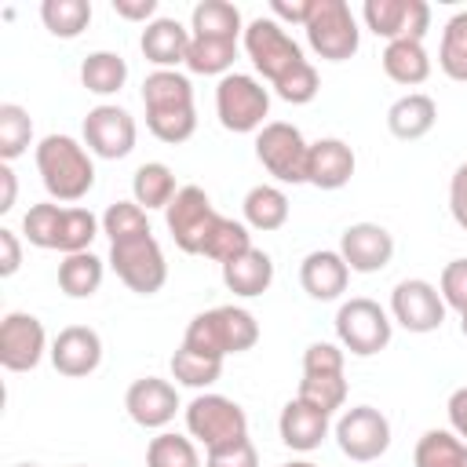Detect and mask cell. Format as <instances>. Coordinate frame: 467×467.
<instances>
[{
	"mask_svg": "<svg viewBox=\"0 0 467 467\" xmlns=\"http://www.w3.org/2000/svg\"><path fill=\"white\" fill-rule=\"evenodd\" d=\"M142 106H146L150 135L168 146H179L197 131L193 84H190V77H182L175 69H153L142 80Z\"/></svg>",
	"mask_w": 467,
	"mask_h": 467,
	"instance_id": "1",
	"label": "cell"
},
{
	"mask_svg": "<svg viewBox=\"0 0 467 467\" xmlns=\"http://www.w3.org/2000/svg\"><path fill=\"white\" fill-rule=\"evenodd\" d=\"M36 171H40V182L51 193V201H62V204H73V201L88 197V190L95 186L91 150H84L69 135L40 139V146H36Z\"/></svg>",
	"mask_w": 467,
	"mask_h": 467,
	"instance_id": "2",
	"label": "cell"
},
{
	"mask_svg": "<svg viewBox=\"0 0 467 467\" xmlns=\"http://www.w3.org/2000/svg\"><path fill=\"white\" fill-rule=\"evenodd\" d=\"M255 343H259V321L244 306L204 310L186 325V336H182V347H190L197 354H208V358H219V361L226 354L252 350Z\"/></svg>",
	"mask_w": 467,
	"mask_h": 467,
	"instance_id": "3",
	"label": "cell"
},
{
	"mask_svg": "<svg viewBox=\"0 0 467 467\" xmlns=\"http://www.w3.org/2000/svg\"><path fill=\"white\" fill-rule=\"evenodd\" d=\"M306 44L325 62H347L358 55L361 29L347 0H314V11L306 18Z\"/></svg>",
	"mask_w": 467,
	"mask_h": 467,
	"instance_id": "4",
	"label": "cell"
},
{
	"mask_svg": "<svg viewBox=\"0 0 467 467\" xmlns=\"http://www.w3.org/2000/svg\"><path fill=\"white\" fill-rule=\"evenodd\" d=\"M215 113L219 124L234 135L259 131L270 113V91L248 73H226L215 84Z\"/></svg>",
	"mask_w": 467,
	"mask_h": 467,
	"instance_id": "5",
	"label": "cell"
},
{
	"mask_svg": "<svg viewBox=\"0 0 467 467\" xmlns=\"http://www.w3.org/2000/svg\"><path fill=\"white\" fill-rule=\"evenodd\" d=\"M109 266L139 296H153L168 281V263H164V252H161V244H157L153 234L113 241L109 244Z\"/></svg>",
	"mask_w": 467,
	"mask_h": 467,
	"instance_id": "6",
	"label": "cell"
},
{
	"mask_svg": "<svg viewBox=\"0 0 467 467\" xmlns=\"http://www.w3.org/2000/svg\"><path fill=\"white\" fill-rule=\"evenodd\" d=\"M244 51L252 58V66L263 73V80H270V88L288 77L296 66H303V47L285 33L281 22L274 18H252L244 26Z\"/></svg>",
	"mask_w": 467,
	"mask_h": 467,
	"instance_id": "7",
	"label": "cell"
},
{
	"mask_svg": "<svg viewBox=\"0 0 467 467\" xmlns=\"http://www.w3.org/2000/svg\"><path fill=\"white\" fill-rule=\"evenodd\" d=\"M255 157L259 164L277 179V182H306V157H310V142L303 139V131L288 120H270L259 128L255 135Z\"/></svg>",
	"mask_w": 467,
	"mask_h": 467,
	"instance_id": "8",
	"label": "cell"
},
{
	"mask_svg": "<svg viewBox=\"0 0 467 467\" xmlns=\"http://www.w3.org/2000/svg\"><path fill=\"white\" fill-rule=\"evenodd\" d=\"M390 317L387 310L376 303V299H347L336 314V336H339V347L350 350L354 358H372L379 350H387L390 343Z\"/></svg>",
	"mask_w": 467,
	"mask_h": 467,
	"instance_id": "9",
	"label": "cell"
},
{
	"mask_svg": "<svg viewBox=\"0 0 467 467\" xmlns=\"http://www.w3.org/2000/svg\"><path fill=\"white\" fill-rule=\"evenodd\" d=\"M186 431L204 449H215V445L248 438V416L237 401H230L223 394H197L186 405Z\"/></svg>",
	"mask_w": 467,
	"mask_h": 467,
	"instance_id": "10",
	"label": "cell"
},
{
	"mask_svg": "<svg viewBox=\"0 0 467 467\" xmlns=\"http://www.w3.org/2000/svg\"><path fill=\"white\" fill-rule=\"evenodd\" d=\"M215 219H219V212L212 208V201H208V193L201 186H179V193L164 208L168 234L186 255H201L204 252V241H208Z\"/></svg>",
	"mask_w": 467,
	"mask_h": 467,
	"instance_id": "11",
	"label": "cell"
},
{
	"mask_svg": "<svg viewBox=\"0 0 467 467\" xmlns=\"http://www.w3.org/2000/svg\"><path fill=\"white\" fill-rule=\"evenodd\" d=\"M336 445L354 463L379 460L390 449V420L372 405H354L336 423Z\"/></svg>",
	"mask_w": 467,
	"mask_h": 467,
	"instance_id": "12",
	"label": "cell"
},
{
	"mask_svg": "<svg viewBox=\"0 0 467 467\" xmlns=\"http://www.w3.org/2000/svg\"><path fill=\"white\" fill-rule=\"evenodd\" d=\"M361 18L387 44L390 40H420L423 44V36L431 29V7L423 0H365Z\"/></svg>",
	"mask_w": 467,
	"mask_h": 467,
	"instance_id": "13",
	"label": "cell"
},
{
	"mask_svg": "<svg viewBox=\"0 0 467 467\" xmlns=\"http://www.w3.org/2000/svg\"><path fill=\"white\" fill-rule=\"evenodd\" d=\"M390 314L405 332H434L445 321V299L441 292L423 277H405L390 292Z\"/></svg>",
	"mask_w": 467,
	"mask_h": 467,
	"instance_id": "14",
	"label": "cell"
},
{
	"mask_svg": "<svg viewBox=\"0 0 467 467\" xmlns=\"http://www.w3.org/2000/svg\"><path fill=\"white\" fill-rule=\"evenodd\" d=\"M84 146L102 161H120L135 150V120L120 106H95L84 117Z\"/></svg>",
	"mask_w": 467,
	"mask_h": 467,
	"instance_id": "15",
	"label": "cell"
},
{
	"mask_svg": "<svg viewBox=\"0 0 467 467\" xmlns=\"http://www.w3.org/2000/svg\"><path fill=\"white\" fill-rule=\"evenodd\" d=\"M47 350V336H44V325L33 317V314H22V310H11L4 321H0V365L7 372H29L40 365Z\"/></svg>",
	"mask_w": 467,
	"mask_h": 467,
	"instance_id": "16",
	"label": "cell"
},
{
	"mask_svg": "<svg viewBox=\"0 0 467 467\" xmlns=\"http://www.w3.org/2000/svg\"><path fill=\"white\" fill-rule=\"evenodd\" d=\"M339 255L354 274H379L394 259V237L379 223H354L339 234Z\"/></svg>",
	"mask_w": 467,
	"mask_h": 467,
	"instance_id": "17",
	"label": "cell"
},
{
	"mask_svg": "<svg viewBox=\"0 0 467 467\" xmlns=\"http://www.w3.org/2000/svg\"><path fill=\"white\" fill-rule=\"evenodd\" d=\"M124 409L128 416L146 427V431H157V427H168L179 412V394L168 379H157V376H142L128 387L124 394Z\"/></svg>",
	"mask_w": 467,
	"mask_h": 467,
	"instance_id": "18",
	"label": "cell"
},
{
	"mask_svg": "<svg viewBox=\"0 0 467 467\" xmlns=\"http://www.w3.org/2000/svg\"><path fill=\"white\" fill-rule=\"evenodd\" d=\"M47 354H51L55 372H62L69 379H80V376H91L102 365V339L88 325H69L55 336Z\"/></svg>",
	"mask_w": 467,
	"mask_h": 467,
	"instance_id": "19",
	"label": "cell"
},
{
	"mask_svg": "<svg viewBox=\"0 0 467 467\" xmlns=\"http://www.w3.org/2000/svg\"><path fill=\"white\" fill-rule=\"evenodd\" d=\"M354 150L343 139H317L310 142V157H306V182L317 190H343L354 179Z\"/></svg>",
	"mask_w": 467,
	"mask_h": 467,
	"instance_id": "20",
	"label": "cell"
},
{
	"mask_svg": "<svg viewBox=\"0 0 467 467\" xmlns=\"http://www.w3.org/2000/svg\"><path fill=\"white\" fill-rule=\"evenodd\" d=\"M347 281H350V266L343 263L339 252L332 248H321V252H310L303 263H299V285L310 299L317 303H328V299H339L347 292Z\"/></svg>",
	"mask_w": 467,
	"mask_h": 467,
	"instance_id": "21",
	"label": "cell"
},
{
	"mask_svg": "<svg viewBox=\"0 0 467 467\" xmlns=\"http://www.w3.org/2000/svg\"><path fill=\"white\" fill-rule=\"evenodd\" d=\"M190 36H193V33H190L182 22H175V18H153V22H146L139 47H142L146 62H153L157 69H175L179 62L186 66Z\"/></svg>",
	"mask_w": 467,
	"mask_h": 467,
	"instance_id": "22",
	"label": "cell"
},
{
	"mask_svg": "<svg viewBox=\"0 0 467 467\" xmlns=\"http://www.w3.org/2000/svg\"><path fill=\"white\" fill-rule=\"evenodd\" d=\"M277 431H281V441L296 452H310L325 441L328 434V416L299 398H292L285 409H281V420H277Z\"/></svg>",
	"mask_w": 467,
	"mask_h": 467,
	"instance_id": "23",
	"label": "cell"
},
{
	"mask_svg": "<svg viewBox=\"0 0 467 467\" xmlns=\"http://www.w3.org/2000/svg\"><path fill=\"white\" fill-rule=\"evenodd\" d=\"M434 120H438V106H434V99L423 95V91H409V95H401V99L387 109V128H390V135L401 139V142L423 139V135L434 128Z\"/></svg>",
	"mask_w": 467,
	"mask_h": 467,
	"instance_id": "24",
	"label": "cell"
},
{
	"mask_svg": "<svg viewBox=\"0 0 467 467\" xmlns=\"http://www.w3.org/2000/svg\"><path fill=\"white\" fill-rule=\"evenodd\" d=\"M270 281H274V259L263 248H248L244 255H237L223 266V285L241 299L263 296L270 288Z\"/></svg>",
	"mask_w": 467,
	"mask_h": 467,
	"instance_id": "25",
	"label": "cell"
},
{
	"mask_svg": "<svg viewBox=\"0 0 467 467\" xmlns=\"http://www.w3.org/2000/svg\"><path fill=\"white\" fill-rule=\"evenodd\" d=\"M379 62H383V73L394 84H405V88H416L431 77V55L423 51L420 40H390L383 47Z\"/></svg>",
	"mask_w": 467,
	"mask_h": 467,
	"instance_id": "26",
	"label": "cell"
},
{
	"mask_svg": "<svg viewBox=\"0 0 467 467\" xmlns=\"http://www.w3.org/2000/svg\"><path fill=\"white\" fill-rule=\"evenodd\" d=\"M175 193H179V186H175V175H171L168 164L146 161V164L135 168V175H131V197H135L139 208H146V212L150 208H168Z\"/></svg>",
	"mask_w": 467,
	"mask_h": 467,
	"instance_id": "27",
	"label": "cell"
},
{
	"mask_svg": "<svg viewBox=\"0 0 467 467\" xmlns=\"http://www.w3.org/2000/svg\"><path fill=\"white\" fill-rule=\"evenodd\" d=\"M244 223L252 226V230H263V234H270V230H281L285 223H288V197H285V190L281 186H252L248 193H244Z\"/></svg>",
	"mask_w": 467,
	"mask_h": 467,
	"instance_id": "28",
	"label": "cell"
},
{
	"mask_svg": "<svg viewBox=\"0 0 467 467\" xmlns=\"http://www.w3.org/2000/svg\"><path fill=\"white\" fill-rule=\"evenodd\" d=\"M237 58V40H219V36H190L186 51V69L201 77H226Z\"/></svg>",
	"mask_w": 467,
	"mask_h": 467,
	"instance_id": "29",
	"label": "cell"
},
{
	"mask_svg": "<svg viewBox=\"0 0 467 467\" xmlns=\"http://www.w3.org/2000/svg\"><path fill=\"white\" fill-rule=\"evenodd\" d=\"M128 80V62L117 51H91L80 62V84L91 95H117Z\"/></svg>",
	"mask_w": 467,
	"mask_h": 467,
	"instance_id": "30",
	"label": "cell"
},
{
	"mask_svg": "<svg viewBox=\"0 0 467 467\" xmlns=\"http://www.w3.org/2000/svg\"><path fill=\"white\" fill-rule=\"evenodd\" d=\"M102 285V259L95 252H77L58 263V288L69 299H88Z\"/></svg>",
	"mask_w": 467,
	"mask_h": 467,
	"instance_id": "31",
	"label": "cell"
},
{
	"mask_svg": "<svg viewBox=\"0 0 467 467\" xmlns=\"http://www.w3.org/2000/svg\"><path fill=\"white\" fill-rule=\"evenodd\" d=\"M193 36H219V40H237L241 29V11L226 0H201L190 15Z\"/></svg>",
	"mask_w": 467,
	"mask_h": 467,
	"instance_id": "32",
	"label": "cell"
},
{
	"mask_svg": "<svg viewBox=\"0 0 467 467\" xmlns=\"http://www.w3.org/2000/svg\"><path fill=\"white\" fill-rule=\"evenodd\" d=\"M40 18L47 26L51 36L58 40H73L88 29L91 22V4L88 0H44L40 4Z\"/></svg>",
	"mask_w": 467,
	"mask_h": 467,
	"instance_id": "33",
	"label": "cell"
},
{
	"mask_svg": "<svg viewBox=\"0 0 467 467\" xmlns=\"http://www.w3.org/2000/svg\"><path fill=\"white\" fill-rule=\"evenodd\" d=\"M438 66L449 80L467 84V11H460L445 22L441 47H438Z\"/></svg>",
	"mask_w": 467,
	"mask_h": 467,
	"instance_id": "34",
	"label": "cell"
},
{
	"mask_svg": "<svg viewBox=\"0 0 467 467\" xmlns=\"http://www.w3.org/2000/svg\"><path fill=\"white\" fill-rule=\"evenodd\" d=\"M248 248H252V234H248V226L237 223V219L219 215L215 226H212V234H208V241H204V252H201V255H208V259H215L219 266H226L230 259L244 255Z\"/></svg>",
	"mask_w": 467,
	"mask_h": 467,
	"instance_id": "35",
	"label": "cell"
},
{
	"mask_svg": "<svg viewBox=\"0 0 467 467\" xmlns=\"http://www.w3.org/2000/svg\"><path fill=\"white\" fill-rule=\"evenodd\" d=\"M33 142V120L22 106L4 102L0 106V161L11 164L15 157H22Z\"/></svg>",
	"mask_w": 467,
	"mask_h": 467,
	"instance_id": "36",
	"label": "cell"
},
{
	"mask_svg": "<svg viewBox=\"0 0 467 467\" xmlns=\"http://www.w3.org/2000/svg\"><path fill=\"white\" fill-rule=\"evenodd\" d=\"M463 441L452 431H427L416 441V467H463Z\"/></svg>",
	"mask_w": 467,
	"mask_h": 467,
	"instance_id": "37",
	"label": "cell"
},
{
	"mask_svg": "<svg viewBox=\"0 0 467 467\" xmlns=\"http://www.w3.org/2000/svg\"><path fill=\"white\" fill-rule=\"evenodd\" d=\"M223 372V361L219 358H208V354H197L190 347H179L171 354V376L182 383V387H212Z\"/></svg>",
	"mask_w": 467,
	"mask_h": 467,
	"instance_id": "38",
	"label": "cell"
},
{
	"mask_svg": "<svg viewBox=\"0 0 467 467\" xmlns=\"http://www.w3.org/2000/svg\"><path fill=\"white\" fill-rule=\"evenodd\" d=\"M99 219L88 208H66L62 212V230H58V252L62 255H77V252H91V241L99 237Z\"/></svg>",
	"mask_w": 467,
	"mask_h": 467,
	"instance_id": "39",
	"label": "cell"
},
{
	"mask_svg": "<svg viewBox=\"0 0 467 467\" xmlns=\"http://www.w3.org/2000/svg\"><path fill=\"white\" fill-rule=\"evenodd\" d=\"M62 212L58 204L44 201V204H33L26 215H22V234L33 248H58V230H62Z\"/></svg>",
	"mask_w": 467,
	"mask_h": 467,
	"instance_id": "40",
	"label": "cell"
},
{
	"mask_svg": "<svg viewBox=\"0 0 467 467\" xmlns=\"http://www.w3.org/2000/svg\"><path fill=\"white\" fill-rule=\"evenodd\" d=\"M146 467H201V456H197V449H193L190 438L164 431V434H157L150 441Z\"/></svg>",
	"mask_w": 467,
	"mask_h": 467,
	"instance_id": "41",
	"label": "cell"
},
{
	"mask_svg": "<svg viewBox=\"0 0 467 467\" xmlns=\"http://www.w3.org/2000/svg\"><path fill=\"white\" fill-rule=\"evenodd\" d=\"M102 234L113 241H128V237H139V234H150V219H146V208H139L135 201H113L102 215Z\"/></svg>",
	"mask_w": 467,
	"mask_h": 467,
	"instance_id": "42",
	"label": "cell"
},
{
	"mask_svg": "<svg viewBox=\"0 0 467 467\" xmlns=\"http://www.w3.org/2000/svg\"><path fill=\"white\" fill-rule=\"evenodd\" d=\"M296 398L314 405V409H321L325 416H332L347 401V379L343 376H303Z\"/></svg>",
	"mask_w": 467,
	"mask_h": 467,
	"instance_id": "43",
	"label": "cell"
},
{
	"mask_svg": "<svg viewBox=\"0 0 467 467\" xmlns=\"http://www.w3.org/2000/svg\"><path fill=\"white\" fill-rule=\"evenodd\" d=\"M274 91H277V99H285V102H292V106H306V102H314V95L321 91V77H317V69H314L310 62H303V66H296L288 77H281V80L274 84Z\"/></svg>",
	"mask_w": 467,
	"mask_h": 467,
	"instance_id": "44",
	"label": "cell"
},
{
	"mask_svg": "<svg viewBox=\"0 0 467 467\" xmlns=\"http://www.w3.org/2000/svg\"><path fill=\"white\" fill-rule=\"evenodd\" d=\"M303 376H343V347L310 343L303 350Z\"/></svg>",
	"mask_w": 467,
	"mask_h": 467,
	"instance_id": "45",
	"label": "cell"
},
{
	"mask_svg": "<svg viewBox=\"0 0 467 467\" xmlns=\"http://www.w3.org/2000/svg\"><path fill=\"white\" fill-rule=\"evenodd\" d=\"M204 467H259V452H255V445L248 438H237V441L208 449Z\"/></svg>",
	"mask_w": 467,
	"mask_h": 467,
	"instance_id": "46",
	"label": "cell"
},
{
	"mask_svg": "<svg viewBox=\"0 0 467 467\" xmlns=\"http://www.w3.org/2000/svg\"><path fill=\"white\" fill-rule=\"evenodd\" d=\"M438 292H441L445 306H452V310H460V314L467 310V259L445 263L441 281H438Z\"/></svg>",
	"mask_w": 467,
	"mask_h": 467,
	"instance_id": "47",
	"label": "cell"
},
{
	"mask_svg": "<svg viewBox=\"0 0 467 467\" xmlns=\"http://www.w3.org/2000/svg\"><path fill=\"white\" fill-rule=\"evenodd\" d=\"M449 212L467 230V161L452 171V182H449Z\"/></svg>",
	"mask_w": 467,
	"mask_h": 467,
	"instance_id": "48",
	"label": "cell"
},
{
	"mask_svg": "<svg viewBox=\"0 0 467 467\" xmlns=\"http://www.w3.org/2000/svg\"><path fill=\"white\" fill-rule=\"evenodd\" d=\"M445 412H449V427H452V434L467 445V387H456V390L449 394Z\"/></svg>",
	"mask_w": 467,
	"mask_h": 467,
	"instance_id": "49",
	"label": "cell"
},
{
	"mask_svg": "<svg viewBox=\"0 0 467 467\" xmlns=\"http://www.w3.org/2000/svg\"><path fill=\"white\" fill-rule=\"evenodd\" d=\"M270 11H274V22H299L306 26L310 11H314V0H270Z\"/></svg>",
	"mask_w": 467,
	"mask_h": 467,
	"instance_id": "50",
	"label": "cell"
},
{
	"mask_svg": "<svg viewBox=\"0 0 467 467\" xmlns=\"http://www.w3.org/2000/svg\"><path fill=\"white\" fill-rule=\"evenodd\" d=\"M0 252H4V259H0V277H11L18 266H22V248H18V237H15V230H0Z\"/></svg>",
	"mask_w": 467,
	"mask_h": 467,
	"instance_id": "51",
	"label": "cell"
},
{
	"mask_svg": "<svg viewBox=\"0 0 467 467\" xmlns=\"http://www.w3.org/2000/svg\"><path fill=\"white\" fill-rule=\"evenodd\" d=\"M113 11L128 22H146L157 15V0H113Z\"/></svg>",
	"mask_w": 467,
	"mask_h": 467,
	"instance_id": "52",
	"label": "cell"
},
{
	"mask_svg": "<svg viewBox=\"0 0 467 467\" xmlns=\"http://www.w3.org/2000/svg\"><path fill=\"white\" fill-rule=\"evenodd\" d=\"M0 212H11L15 208V171H11V164H0Z\"/></svg>",
	"mask_w": 467,
	"mask_h": 467,
	"instance_id": "53",
	"label": "cell"
},
{
	"mask_svg": "<svg viewBox=\"0 0 467 467\" xmlns=\"http://www.w3.org/2000/svg\"><path fill=\"white\" fill-rule=\"evenodd\" d=\"M285 467H317V463H310V460H292V463H285Z\"/></svg>",
	"mask_w": 467,
	"mask_h": 467,
	"instance_id": "54",
	"label": "cell"
},
{
	"mask_svg": "<svg viewBox=\"0 0 467 467\" xmlns=\"http://www.w3.org/2000/svg\"><path fill=\"white\" fill-rule=\"evenodd\" d=\"M460 332H463V339H467V310L460 314Z\"/></svg>",
	"mask_w": 467,
	"mask_h": 467,
	"instance_id": "55",
	"label": "cell"
},
{
	"mask_svg": "<svg viewBox=\"0 0 467 467\" xmlns=\"http://www.w3.org/2000/svg\"><path fill=\"white\" fill-rule=\"evenodd\" d=\"M15 467H40V463H15Z\"/></svg>",
	"mask_w": 467,
	"mask_h": 467,
	"instance_id": "56",
	"label": "cell"
},
{
	"mask_svg": "<svg viewBox=\"0 0 467 467\" xmlns=\"http://www.w3.org/2000/svg\"><path fill=\"white\" fill-rule=\"evenodd\" d=\"M463 467H467V449H463Z\"/></svg>",
	"mask_w": 467,
	"mask_h": 467,
	"instance_id": "57",
	"label": "cell"
}]
</instances>
